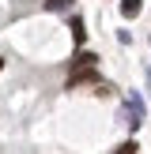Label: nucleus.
I'll return each mask as SVG.
<instances>
[{"instance_id":"1","label":"nucleus","mask_w":151,"mask_h":154,"mask_svg":"<svg viewBox=\"0 0 151 154\" xmlns=\"http://www.w3.org/2000/svg\"><path fill=\"white\" fill-rule=\"evenodd\" d=\"M125 124L128 128H132V132H136V128H140L143 124V102H140V94H128V105H125Z\"/></svg>"},{"instance_id":"2","label":"nucleus","mask_w":151,"mask_h":154,"mask_svg":"<svg viewBox=\"0 0 151 154\" xmlns=\"http://www.w3.org/2000/svg\"><path fill=\"white\" fill-rule=\"evenodd\" d=\"M91 83H95V87H102L95 68H83V72H72V75H68V90H76V87H91Z\"/></svg>"},{"instance_id":"3","label":"nucleus","mask_w":151,"mask_h":154,"mask_svg":"<svg viewBox=\"0 0 151 154\" xmlns=\"http://www.w3.org/2000/svg\"><path fill=\"white\" fill-rule=\"evenodd\" d=\"M95 64H98V57H95L91 49H79V53L72 57V72H83V68H95Z\"/></svg>"},{"instance_id":"4","label":"nucleus","mask_w":151,"mask_h":154,"mask_svg":"<svg viewBox=\"0 0 151 154\" xmlns=\"http://www.w3.org/2000/svg\"><path fill=\"white\" fill-rule=\"evenodd\" d=\"M140 11H143V0H121V15L125 19H136Z\"/></svg>"},{"instance_id":"5","label":"nucleus","mask_w":151,"mask_h":154,"mask_svg":"<svg viewBox=\"0 0 151 154\" xmlns=\"http://www.w3.org/2000/svg\"><path fill=\"white\" fill-rule=\"evenodd\" d=\"M72 38H76V45H83V38H87V30H83V19H79V15H72Z\"/></svg>"},{"instance_id":"6","label":"nucleus","mask_w":151,"mask_h":154,"mask_svg":"<svg viewBox=\"0 0 151 154\" xmlns=\"http://www.w3.org/2000/svg\"><path fill=\"white\" fill-rule=\"evenodd\" d=\"M113 154H136V143H121V147L113 150Z\"/></svg>"},{"instance_id":"7","label":"nucleus","mask_w":151,"mask_h":154,"mask_svg":"<svg viewBox=\"0 0 151 154\" xmlns=\"http://www.w3.org/2000/svg\"><path fill=\"white\" fill-rule=\"evenodd\" d=\"M49 8H53V11H60V8H68V0H49Z\"/></svg>"}]
</instances>
